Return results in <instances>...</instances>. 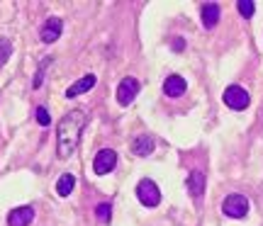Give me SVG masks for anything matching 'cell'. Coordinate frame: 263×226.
<instances>
[{
	"label": "cell",
	"instance_id": "14",
	"mask_svg": "<svg viewBox=\"0 0 263 226\" xmlns=\"http://www.w3.org/2000/svg\"><path fill=\"white\" fill-rule=\"evenodd\" d=\"M73 188H76V175L73 173H64V175L59 178V182H57L59 197H68V195L73 192Z\"/></svg>",
	"mask_w": 263,
	"mask_h": 226
},
{
	"label": "cell",
	"instance_id": "13",
	"mask_svg": "<svg viewBox=\"0 0 263 226\" xmlns=\"http://www.w3.org/2000/svg\"><path fill=\"white\" fill-rule=\"evenodd\" d=\"M200 12H202V25H205L207 29H212L217 22H219V12H222V10H219L217 3H205Z\"/></svg>",
	"mask_w": 263,
	"mask_h": 226
},
{
	"label": "cell",
	"instance_id": "6",
	"mask_svg": "<svg viewBox=\"0 0 263 226\" xmlns=\"http://www.w3.org/2000/svg\"><path fill=\"white\" fill-rule=\"evenodd\" d=\"M115 166H117V153L112 149H103L98 151V156L93 160V170L98 175H107V173H112Z\"/></svg>",
	"mask_w": 263,
	"mask_h": 226
},
{
	"label": "cell",
	"instance_id": "12",
	"mask_svg": "<svg viewBox=\"0 0 263 226\" xmlns=\"http://www.w3.org/2000/svg\"><path fill=\"white\" fill-rule=\"evenodd\" d=\"M205 185H207L205 173H200V170H193V173L188 175V190H190V195H193V197H202V192H205Z\"/></svg>",
	"mask_w": 263,
	"mask_h": 226
},
{
	"label": "cell",
	"instance_id": "2",
	"mask_svg": "<svg viewBox=\"0 0 263 226\" xmlns=\"http://www.w3.org/2000/svg\"><path fill=\"white\" fill-rule=\"evenodd\" d=\"M249 209H251V202L244 197V195H227L224 202H222V212H224V217L229 219H244L249 214Z\"/></svg>",
	"mask_w": 263,
	"mask_h": 226
},
{
	"label": "cell",
	"instance_id": "10",
	"mask_svg": "<svg viewBox=\"0 0 263 226\" xmlns=\"http://www.w3.org/2000/svg\"><path fill=\"white\" fill-rule=\"evenodd\" d=\"M185 78H180V75H168L166 80H163V93L168 95V97H180V95L185 93Z\"/></svg>",
	"mask_w": 263,
	"mask_h": 226
},
{
	"label": "cell",
	"instance_id": "1",
	"mask_svg": "<svg viewBox=\"0 0 263 226\" xmlns=\"http://www.w3.org/2000/svg\"><path fill=\"white\" fill-rule=\"evenodd\" d=\"M85 129V114L81 110H71L61 117L57 124V156L59 158H71L73 151L81 143V134Z\"/></svg>",
	"mask_w": 263,
	"mask_h": 226
},
{
	"label": "cell",
	"instance_id": "15",
	"mask_svg": "<svg viewBox=\"0 0 263 226\" xmlns=\"http://www.w3.org/2000/svg\"><path fill=\"white\" fill-rule=\"evenodd\" d=\"M54 64V58L51 56H47V58H42V64H39V68H37V75H34V80H32V88L34 90H39L42 88V80H44V75H47V71H49V66Z\"/></svg>",
	"mask_w": 263,
	"mask_h": 226
},
{
	"label": "cell",
	"instance_id": "17",
	"mask_svg": "<svg viewBox=\"0 0 263 226\" xmlns=\"http://www.w3.org/2000/svg\"><path fill=\"white\" fill-rule=\"evenodd\" d=\"M95 214H98V219H100L103 224H110V219H112V204L100 202V204H98V209H95Z\"/></svg>",
	"mask_w": 263,
	"mask_h": 226
},
{
	"label": "cell",
	"instance_id": "8",
	"mask_svg": "<svg viewBox=\"0 0 263 226\" xmlns=\"http://www.w3.org/2000/svg\"><path fill=\"white\" fill-rule=\"evenodd\" d=\"M154 151H156V139H154L151 134H141V136H137V139L132 141V153L139 156V158H146Z\"/></svg>",
	"mask_w": 263,
	"mask_h": 226
},
{
	"label": "cell",
	"instance_id": "11",
	"mask_svg": "<svg viewBox=\"0 0 263 226\" xmlns=\"http://www.w3.org/2000/svg\"><path fill=\"white\" fill-rule=\"evenodd\" d=\"M95 83H98V78H95L93 73H88V75H83L81 80H76L68 90H66V97H78V95H83V93H88L90 88H95Z\"/></svg>",
	"mask_w": 263,
	"mask_h": 226
},
{
	"label": "cell",
	"instance_id": "9",
	"mask_svg": "<svg viewBox=\"0 0 263 226\" xmlns=\"http://www.w3.org/2000/svg\"><path fill=\"white\" fill-rule=\"evenodd\" d=\"M34 221V207H15L12 212L8 214V226H29Z\"/></svg>",
	"mask_w": 263,
	"mask_h": 226
},
{
	"label": "cell",
	"instance_id": "18",
	"mask_svg": "<svg viewBox=\"0 0 263 226\" xmlns=\"http://www.w3.org/2000/svg\"><path fill=\"white\" fill-rule=\"evenodd\" d=\"M236 8H239V15H241V17H254V12H256V5L251 0H239Z\"/></svg>",
	"mask_w": 263,
	"mask_h": 226
},
{
	"label": "cell",
	"instance_id": "20",
	"mask_svg": "<svg viewBox=\"0 0 263 226\" xmlns=\"http://www.w3.org/2000/svg\"><path fill=\"white\" fill-rule=\"evenodd\" d=\"M176 51H183V39H176Z\"/></svg>",
	"mask_w": 263,
	"mask_h": 226
},
{
	"label": "cell",
	"instance_id": "3",
	"mask_svg": "<svg viewBox=\"0 0 263 226\" xmlns=\"http://www.w3.org/2000/svg\"><path fill=\"white\" fill-rule=\"evenodd\" d=\"M137 197H139V202L144 207L154 209V207H159V202H161V190L151 178H144L137 185Z\"/></svg>",
	"mask_w": 263,
	"mask_h": 226
},
{
	"label": "cell",
	"instance_id": "5",
	"mask_svg": "<svg viewBox=\"0 0 263 226\" xmlns=\"http://www.w3.org/2000/svg\"><path fill=\"white\" fill-rule=\"evenodd\" d=\"M137 95H139V80L132 78V75L122 78L120 85H117V102L122 105V107H127V105H132V100H134Z\"/></svg>",
	"mask_w": 263,
	"mask_h": 226
},
{
	"label": "cell",
	"instance_id": "7",
	"mask_svg": "<svg viewBox=\"0 0 263 226\" xmlns=\"http://www.w3.org/2000/svg\"><path fill=\"white\" fill-rule=\"evenodd\" d=\"M61 32H64V19L61 17H49L47 22L42 25V29H39V37H42L44 44H54V42L61 37Z\"/></svg>",
	"mask_w": 263,
	"mask_h": 226
},
{
	"label": "cell",
	"instance_id": "4",
	"mask_svg": "<svg viewBox=\"0 0 263 226\" xmlns=\"http://www.w3.org/2000/svg\"><path fill=\"white\" fill-rule=\"evenodd\" d=\"M222 100H224V105L229 107V110H234V112L246 110V107H249V102H251L249 93H246L241 85H229V88L224 90V95H222Z\"/></svg>",
	"mask_w": 263,
	"mask_h": 226
},
{
	"label": "cell",
	"instance_id": "19",
	"mask_svg": "<svg viewBox=\"0 0 263 226\" xmlns=\"http://www.w3.org/2000/svg\"><path fill=\"white\" fill-rule=\"evenodd\" d=\"M34 117H37V122L42 124V127H49V124H51V117H49L47 107H37V110H34Z\"/></svg>",
	"mask_w": 263,
	"mask_h": 226
},
{
	"label": "cell",
	"instance_id": "16",
	"mask_svg": "<svg viewBox=\"0 0 263 226\" xmlns=\"http://www.w3.org/2000/svg\"><path fill=\"white\" fill-rule=\"evenodd\" d=\"M10 56H12V44H10V39L0 37V68L8 64Z\"/></svg>",
	"mask_w": 263,
	"mask_h": 226
}]
</instances>
